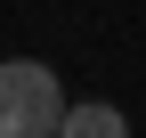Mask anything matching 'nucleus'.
<instances>
[{"label":"nucleus","instance_id":"obj_2","mask_svg":"<svg viewBox=\"0 0 146 138\" xmlns=\"http://www.w3.org/2000/svg\"><path fill=\"white\" fill-rule=\"evenodd\" d=\"M57 138H130V122H122V106H106V98H81Z\"/></svg>","mask_w":146,"mask_h":138},{"label":"nucleus","instance_id":"obj_1","mask_svg":"<svg viewBox=\"0 0 146 138\" xmlns=\"http://www.w3.org/2000/svg\"><path fill=\"white\" fill-rule=\"evenodd\" d=\"M65 90L41 57H8L0 65V138H57L65 130Z\"/></svg>","mask_w":146,"mask_h":138}]
</instances>
